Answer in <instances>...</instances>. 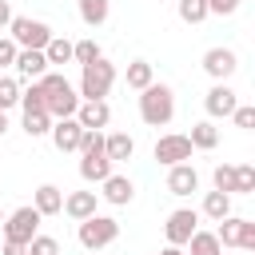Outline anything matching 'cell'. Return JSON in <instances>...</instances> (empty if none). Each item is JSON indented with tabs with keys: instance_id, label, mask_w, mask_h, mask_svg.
<instances>
[{
	"instance_id": "23",
	"label": "cell",
	"mask_w": 255,
	"mask_h": 255,
	"mask_svg": "<svg viewBox=\"0 0 255 255\" xmlns=\"http://www.w3.org/2000/svg\"><path fill=\"white\" fill-rule=\"evenodd\" d=\"M76 4H80V20L88 28H100L108 20V12H112V0H76Z\"/></svg>"
},
{
	"instance_id": "10",
	"label": "cell",
	"mask_w": 255,
	"mask_h": 255,
	"mask_svg": "<svg viewBox=\"0 0 255 255\" xmlns=\"http://www.w3.org/2000/svg\"><path fill=\"white\" fill-rule=\"evenodd\" d=\"M235 104H239V96H235V88H231L227 80L211 84V88H207V96H203V108H207V116H211V120H227V116L235 112Z\"/></svg>"
},
{
	"instance_id": "42",
	"label": "cell",
	"mask_w": 255,
	"mask_h": 255,
	"mask_svg": "<svg viewBox=\"0 0 255 255\" xmlns=\"http://www.w3.org/2000/svg\"><path fill=\"white\" fill-rule=\"evenodd\" d=\"M92 255H100V251H92Z\"/></svg>"
},
{
	"instance_id": "29",
	"label": "cell",
	"mask_w": 255,
	"mask_h": 255,
	"mask_svg": "<svg viewBox=\"0 0 255 255\" xmlns=\"http://www.w3.org/2000/svg\"><path fill=\"white\" fill-rule=\"evenodd\" d=\"M251 191H255V167H251V163H235L231 195H251Z\"/></svg>"
},
{
	"instance_id": "33",
	"label": "cell",
	"mask_w": 255,
	"mask_h": 255,
	"mask_svg": "<svg viewBox=\"0 0 255 255\" xmlns=\"http://www.w3.org/2000/svg\"><path fill=\"white\" fill-rule=\"evenodd\" d=\"M211 183H215V191H227V195H231V183H235V163H219V167L211 171Z\"/></svg>"
},
{
	"instance_id": "1",
	"label": "cell",
	"mask_w": 255,
	"mask_h": 255,
	"mask_svg": "<svg viewBox=\"0 0 255 255\" xmlns=\"http://www.w3.org/2000/svg\"><path fill=\"white\" fill-rule=\"evenodd\" d=\"M36 84H40V96H44V112H48L52 120L76 116V108H80V92H76V84H72L68 76H60V72L48 68Z\"/></svg>"
},
{
	"instance_id": "37",
	"label": "cell",
	"mask_w": 255,
	"mask_h": 255,
	"mask_svg": "<svg viewBox=\"0 0 255 255\" xmlns=\"http://www.w3.org/2000/svg\"><path fill=\"white\" fill-rule=\"evenodd\" d=\"M12 16H16V12H12V4H8V0H0V32H8Z\"/></svg>"
},
{
	"instance_id": "20",
	"label": "cell",
	"mask_w": 255,
	"mask_h": 255,
	"mask_svg": "<svg viewBox=\"0 0 255 255\" xmlns=\"http://www.w3.org/2000/svg\"><path fill=\"white\" fill-rule=\"evenodd\" d=\"M96 203H100L96 191H68V195H64V211H68L76 223L88 219V215H96Z\"/></svg>"
},
{
	"instance_id": "18",
	"label": "cell",
	"mask_w": 255,
	"mask_h": 255,
	"mask_svg": "<svg viewBox=\"0 0 255 255\" xmlns=\"http://www.w3.org/2000/svg\"><path fill=\"white\" fill-rule=\"evenodd\" d=\"M104 155H108L112 163H128V159L135 155V139H131L128 131H108V135H104Z\"/></svg>"
},
{
	"instance_id": "25",
	"label": "cell",
	"mask_w": 255,
	"mask_h": 255,
	"mask_svg": "<svg viewBox=\"0 0 255 255\" xmlns=\"http://www.w3.org/2000/svg\"><path fill=\"white\" fill-rule=\"evenodd\" d=\"M203 215L215 219V223H219L223 215H231V195H227V191H207V195H203Z\"/></svg>"
},
{
	"instance_id": "16",
	"label": "cell",
	"mask_w": 255,
	"mask_h": 255,
	"mask_svg": "<svg viewBox=\"0 0 255 255\" xmlns=\"http://www.w3.org/2000/svg\"><path fill=\"white\" fill-rule=\"evenodd\" d=\"M167 191L171 195H191V191H199V171L191 167V163H171L167 167Z\"/></svg>"
},
{
	"instance_id": "32",
	"label": "cell",
	"mask_w": 255,
	"mask_h": 255,
	"mask_svg": "<svg viewBox=\"0 0 255 255\" xmlns=\"http://www.w3.org/2000/svg\"><path fill=\"white\" fill-rule=\"evenodd\" d=\"M24 251H28V255H60V243H56L52 235H40V231H36Z\"/></svg>"
},
{
	"instance_id": "27",
	"label": "cell",
	"mask_w": 255,
	"mask_h": 255,
	"mask_svg": "<svg viewBox=\"0 0 255 255\" xmlns=\"http://www.w3.org/2000/svg\"><path fill=\"white\" fill-rule=\"evenodd\" d=\"M175 12L183 24H203L207 20V0H175Z\"/></svg>"
},
{
	"instance_id": "12",
	"label": "cell",
	"mask_w": 255,
	"mask_h": 255,
	"mask_svg": "<svg viewBox=\"0 0 255 255\" xmlns=\"http://www.w3.org/2000/svg\"><path fill=\"white\" fill-rule=\"evenodd\" d=\"M52 143H56V151H80V135H84V128H80V120L76 116H64V120H52Z\"/></svg>"
},
{
	"instance_id": "7",
	"label": "cell",
	"mask_w": 255,
	"mask_h": 255,
	"mask_svg": "<svg viewBox=\"0 0 255 255\" xmlns=\"http://www.w3.org/2000/svg\"><path fill=\"white\" fill-rule=\"evenodd\" d=\"M40 211L28 203V207H16L8 219H4V243H20V247H28V239L40 231Z\"/></svg>"
},
{
	"instance_id": "11",
	"label": "cell",
	"mask_w": 255,
	"mask_h": 255,
	"mask_svg": "<svg viewBox=\"0 0 255 255\" xmlns=\"http://www.w3.org/2000/svg\"><path fill=\"white\" fill-rule=\"evenodd\" d=\"M235 68H239V56H235L231 48H207V52H203V72H207L215 84H219V80H231Z\"/></svg>"
},
{
	"instance_id": "15",
	"label": "cell",
	"mask_w": 255,
	"mask_h": 255,
	"mask_svg": "<svg viewBox=\"0 0 255 255\" xmlns=\"http://www.w3.org/2000/svg\"><path fill=\"white\" fill-rule=\"evenodd\" d=\"M100 187H104V191H96V195H100V199H108L112 207H128V203L135 199V183H131L128 175H116V171H112Z\"/></svg>"
},
{
	"instance_id": "17",
	"label": "cell",
	"mask_w": 255,
	"mask_h": 255,
	"mask_svg": "<svg viewBox=\"0 0 255 255\" xmlns=\"http://www.w3.org/2000/svg\"><path fill=\"white\" fill-rule=\"evenodd\" d=\"M112 167H116V163H112L104 151H84V155H80V179H84V183H104V179L112 175Z\"/></svg>"
},
{
	"instance_id": "8",
	"label": "cell",
	"mask_w": 255,
	"mask_h": 255,
	"mask_svg": "<svg viewBox=\"0 0 255 255\" xmlns=\"http://www.w3.org/2000/svg\"><path fill=\"white\" fill-rule=\"evenodd\" d=\"M191 151H195V147H191V139H187L183 131H167V135H159L155 147H151L155 163H163V167H171V163H187Z\"/></svg>"
},
{
	"instance_id": "26",
	"label": "cell",
	"mask_w": 255,
	"mask_h": 255,
	"mask_svg": "<svg viewBox=\"0 0 255 255\" xmlns=\"http://www.w3.org/2000/svg\"><path fill=\"white\" fill-rule=\"evenodd\" d=\"M44 56H48V68L52 64H72V40L68 36H52L44 44Z\"/></svg>"
},
{
	"instance_id": "30",
	"label": "cell",
	"mask_w": 255,
	"mask_h": 255,
	"mask_svg": "<svg viewBox=\"0 0 255 255\" xmlns=\"http://www.w3.org/2000/svg\"><path fill=\"white\" fill-rule=\"evenodd\" d=\"M20 104V80L16 76H0V112H12Z\"/></svg>"
},
{
	"instance_id": "31",
	"label": "cell",
	"mask_w": 255,
	"mask_h": 255,
	"mask_svg": "<svg viewBox=\"0 0 255 255\" xmlns=\"http://www.w3.org/2000/svg\"><path fill=\"white\" fill-rule=\"evenodd\" d=\"M100 56H104V52H100V44H96V40H76V44H72V60H76L80 68H84V64H92V60H100Z\"/></svg>"
},
{
	"instance_id": "28",
	"label": "cell",
	"mask_w": 255,
	"mask_h": 255,
	"mask_svg": "<svg viewBox=\"0 0 255 255\" xmlns=\"http://www.w3.org/2000/svg\"><path fill=\"white\" fill-rule=\"evenodd\" d=\"M24 131H28L32 139L48 135V131H52V116H48V112H24Z\"/></svg>"
},
{
	"instance_id": "5",
	"label": "cell",
	"mask_w": 255,
	"mask_h": 255,
	"mask_svg": "<svg viewBox=\"0 0 255 255\" xmlns=\"http://www.w3.org/2000/svg\"><path fill=\"white\" fill-rule=\"evenodd\" d=\"M215 239L223 247H239V251H255V219H243V215H223L219 219V231Z\"/></svg>"
},
{
	"instance_id": "35",
	"label": "cell",
	"mask_w": 255,
	"mask_h": 255,
	"mask_svg": "<svg viewBox=\"0 0 255 255\" xmlns=\"http://www.w3.org/2000/svg\"><path fill=\"white\" fill-rule=\"evenodd\" d=\"M16 44H12V36H0V68H12L16 64Z\"/></svg>"
},
{
	"instance_id": "6",
	"label": "cell",
	"mask_w": 255,
	"mask_h": 255,
	"mask_svg": "<svg viewBox=\"0 0 255 255\" xmlns=\"http://www.w3.org/2000/svg\"><path fill=\"white\" fill-rule=\"evenodd\" d=\"M8 36H12V44H16V48H44L56 32H52L44 20H32V16H12Z\"/></svg>"
},
{
	"instance_id": "21",
	"label": "cell",
	"mask_w": 255,
	"mask_h": 255,
	"mask_svg": "<svg viewBox=\"0 0 255 255\" xmlns=\"http://www.w3.org/2000/svg\"><path fill=\"white\" fill-rule=\"evenodd\" d=\"M187 247V255H223V243L215 239V231H191V239L183 243Z\"/></svg>"
},
{
	"instance_id": "40",
	"label": "cell",
	"mask_w": 255,
	"mask_h": 255,
	"mask_svg": "<svg viewBox=\"0 0 255 255\" xmlns=\"http://www.w3.org/2000/svg\"><path fill=\"white\" fill-rule=\"evenodd\" d=\"M4 131H8V112H0V139H4Z\"/></svg>"
},
{
	"instance_id": "41",
	"label": "cell",
	"mask_w": 255,
	"mask_h": 255,
	"mask_svg": "<svg viewBox=\"0 0 255 255\" xmlns=\"http://www.w3.org/2000/svg\"><path fill=\"white\" fill-rule=\"evenodd\" d=\"M0 223H4V211H0Z\"/></svg>"
},
{
	"instance_id": "36",
	"label": "cell",
	"mask_w": 255,
	"mask_h": 255,
	"mask_svg": "<svg viewBox=\"0 0 255 255\" xmlns=\"http://www.w3.org/2000/svg\"><path fill=\"white\" fill-rule=\"evenodd\" d=\"M239 8V0H211L207 4V16H231Z\"/></svg>"
},
{
	"instance_id": "39",
	"label": "cell",
	"mask_w": 255,
	"mask_h": 255,
	"mask_svg": "<svg viewBox=\"0 0 255 255\" xmlns=\"http://www.w3.org/2000/svg\"><path fill=\"white\" fill-rule=\"evenodd\" d=\"M155 255H183V247H171V243H167V247H163V251H155Z\"/></svg>"
},
{
	"instance_id": "22",
	"label": "cell",
	"mask_w": 255,
	"mask_h": 255,
	"mask_svg": "<svg viewBox=\"0 0 255 255\" xmlns=\"http://www.w3.org/2000/svg\"><path fill=\"white\" fill-rule=\"evenodd\" d=\"M187 139H191L195 151H211V147L219 143V128H215L211 120H199V124H191V135H187Z\"/></svg>"
},
{
	"instance_id": "24",
	"label": "cell",
	"mask_w": 255,
	"mask_h": 255,
	"mask_svg": "<svg viewBox=\"0 0 255 255\" xmlns=\"http://www.w3.org/2000/svg\"><path fill=\"white\" fill-rule=\"evenodd\" d=\"M124 80H128V88H131V92H143V88H147V84L155 80V68H151L147 60H131V64H128V76H124Z\"/></svg>"
},
{
	"instance_id": "19",
	"label": "cell",
	"mask_w": 255,
	"mask_h": 255,
	"mask_svg": "<svg viewBox=\"0 0 255 255\" xmlns=\"http://www.w3.org/2000/svg\"><path fill=\"white\" fill-rule=\"evenodd\" d=\"M32 207H36L40 215H60V211H64V191H60L56 183H40L36 195H32Z\"/></svg>"
},
{
	"instance_id": "34",
	"label": "cell",
	"mask_w": 255,
	"mask_h": 255,
	"mask_svg": "<svg viewBox=\"0 0 255 255\" xmlns=\"http://www.w3.org/2000/svg\"><path fill=\"white\" fill-rule=\"evenodd\" d=\"M227 120H235V128L251 131V128H255V108H251V104H235V112H231Z\"/></svg>"
},
{
	"instance_id": "4",
	"label": "cell",
	"mask_w": 255,
	"mask_h": 255,
	"mask_svg": "<svg viewBox=\"0 0 255 255\" xmlns=\"http://www.w3.org/2000/svg\"><path fill=\"white\" fill-rule=\"evenodd\" d=\"M76 239H80V247H88V251H104V247H112L116 239H120V223L112 219V215H88V219H80V231H76Z\"/></svg>"
},
{
	"instance_id": "38",
	"label": "cell",
	"mask_w": 255,
	"mask_h": 255,
	"mask_svg": "<svg viewBox=\"0 0 255 255\" xmlns=\"http://www.w3.org/2000/svg\"><path fill=\"white\" fill-rule=\"evenodd\" d=\"M0 255H28L20 243H0Z\"/></svg>"
},
{
	"instance_id": "9",
	"label": "cell",
	"mask_w": 255,
	"mask_h": 255,
	"mask_svg": "<svg viewBox=\"0 0 255 255\" xmlns=\"http://www.w3.org/2000/svg\"><path fill=\"white\" fill-rule=\"evenodd\" d=\"M195 227H199V211H191V207H175V211L167 215V223H163V235H167L171 247H183V243L191 239Z\"/></svg>"
},
{
	"instance_id": "13",
	"label": "cell",
	"mask_w": 255,
	"mask_h": 255,
	"mask_svg": "<svg viewBox=\"0 0 255 255\" xmlns=\"http://www.w3.org/2000/svg\"><path fill=\"white\" fill-rule=\"evenodd\" d=\"M76 120H80V128H88V131H104V128L112 124V108H108V100H80Z\"/></svg>"
},
{
	"instance_id": "2",
	"label": "cell",
	"mask_w": 255,
	"mask_h": 255,
	"mask_svg": "<svg viewBox=\"0 0 255 255\" xmlns=\"http://www.w3.org/2000/svg\"><path fill=\"white\" fill-rule=\"evenodd\" d=\"M139 120L147 124V128H167L171 120H175V92L167 88V84H147L143 92H139Z\"/></svg>"
},
{
	"instance_id": "43",
	"label": "cell",
	"mask_w": 255,
	"mask_h": 255,
	"mask_svg": "<svg viewBox=\"0 0 255 255\" xmlns=\"http://www.w3.org/2000/svg\"><path fill=\"white\" fill-rule=\"evenodd\" d=\"M207 4H211V0H207Z\"/></svg>"
},
{
	"instance_id": "3",
	"label": "cell",
	"mask_w": 255,
	"mask_h": 255,
	"mask_svg": "<svg viewBox=\"0 0 255 255\" xmlns=\"http://www.w3.org/2000/svg\"><path fill=\"white\" fill-rule=\"evenodd\" d=\"M112 84H116V64H112L108 56H100V60H92V64L80 68L76 92H80V100H108Z\"/></svg>"
},
{
	"instance_id": "14",
	"label": "cell",
	"mask_w": 255,
	"mask_h": 255,
	"mask_svg": "<svg viewBox=\"0 0 255 255\" xmlns=\"http://www.w3.org/2000/svg\"><path fill=\"white\" fill-rule=\"evenodd\" d=\"M12 68H16V80H40L48 72V56H44V48H20Z\"/></svg>"
}]
</instances>
